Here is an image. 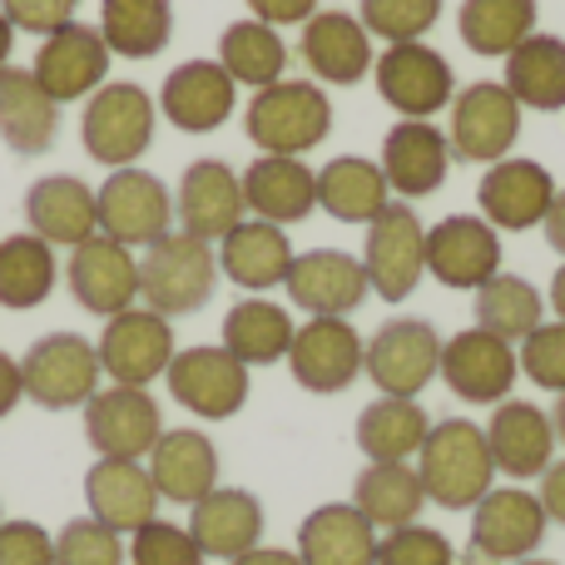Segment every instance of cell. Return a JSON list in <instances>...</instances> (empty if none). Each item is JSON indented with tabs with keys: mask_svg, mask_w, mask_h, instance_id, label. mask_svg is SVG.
<instances>
[{
	"mask_svg": "<svg viewBox=\"0 0 565 565\" xmlns=\"http://www.w3.org/2000/svg\"><path fill=\"white\" fill-rule=\"evenodd\" d=\"M417 477L427 501H437L441 511H471L491 491V481H497L487 431L467 417L431 422L427 441L417 451Z\"/></svg>",
	"mask_w": 565,
	"mask_h": 565,
	"instance_id": "1",
	"label": "cell"
},
{
	"mask_svg": "<svg viewBox=\"0 0 565 565\" xmlns=\"http://www.w3.org/2000/svg\"><path fill=\"white\" fill-rule=\"evenodd\" d=\"M154 119L159 99L135 79H105L95 95L85 99L79 115V145L95 164L105 169H129L149 154L154 145Z\"/></svg>",
	"mask_w": 565,
	"mask_h": 565,
	"instance_id": "2",
	"label": "cell"
},
{
	"mask_svg": "<svg viewBox=\"0 0 565 565\" xmlns=\"http://www.w3.org/2000/svg\"><path fill=\"white\" fill-rule=\"evenodd\" d=\"M244 135L264 154H308L332 135V105L318 79H278L254 89L244 109Z\"/></svg>",
	"mask_w": 565,
	"mask_h": 565,
	"instance_id": "3",
	"label": "cell"
},
{
	"mask_svg": "<svg viewBox=\"0 0 565 565\" xmlns=\"http://www.w3.org/2000/svg\"><path fill=\"white\" fill-rule=\"evenodd\" d=\"M218 254L214 244L194 234H164L139 254V298L145 308L164 312V318H184L199 312L218 288Z\"/></svg>",
	"mask_w": 565,
	"mask_h": 565,
	"instance_id": "4",
	"label": "cell"
},
{
	"mask_svg": "<svg viewBox=\"0 0 565 565\" xmlns=\"http://www.w3.org/2000/svg\"><path fill=\"white\" fill-rule=\"evenodd\" d=\"M99 352L95 342H85L79 332H45L30 342V352L20 358V382L25 397L45 412H75L99 392Z\"/></svg>",
	"mask_w": 565,
	"mask_h": 565,
	"instance_id": "5",
	"label": "cell"
},
{
	"mask_svg": "<svg viewBox=\"0 0 565 565\" xmlns=\"http://www.w3.org/2000/svg\"><path fill=\"white\" fill-rule=\"evenodd\" d=\"M95 218L99 234L115 238L125 248H149L164 234H174V189L149 169H109V179L95 189Z\"/></svg>",
	"mask_w": 565,
	"mask_h": 565,
	"instance_id": "6",
	"label": "cell"
},
{
	"mask_svg": "<svg viewBox=\"0 0 565 565\" xmlns=\"http://www.w3.org/2000/svg\"><path fill=\"white\" fill-rule=\"evenodd\" d=\"M362 268H367V288L382 302H407L427 274V224L417 209L392 199L377 218L367 224V244H362Z\"/></svg>",
	"mask_w": 565,
	"mask_h": 565,
	"instance_id": "7",
	"label": "cell"
},
{
	"mask_svg": "<svg viewBox=\"0 0 565 565\" xmlns=\"http://www.w3.org/2000/svg\"><path fill=\"white\" fill-rule=\"evenodd\" d=\"M362 372L382 397H422L431 377H441V332L427 318H387L367 338Z\"/></svg>",
	"mask_w": 565,
	"mask_h": 565,
	"instance_id": "8",
	"label": "cell"
},
{
	"mask_svg": "<svg viewBox=\"0 0 565 565\" xmlns=\"http://www.w3.org/2000/svg\"><path fill=\"white\" fill-rule=\"evenodd\" d=\"M372 79H377V95L402 119H431L441 109H451V99H457V75H451L447 55L431 50L427 40L387 45L372 60Z\"/></svg>",
	"mask_w": 565,
	"mask_h": 565,
	"instance_id": "9",
	"label": "cell"
},
{
	"mask_svg": "<svg viewBox=\"0 0 565 565\" xmlns=\"http://www.w3.org/2000/svg\"><path fill=\"white\" fill-rule=\"evenodd\" d=\"M95 352L109 382H119V387H149L154 377H164L179 352L174 322L154 308H125L115 318H105Z\"/></svg>",
	"mask_w": 565,
	"mask_h": 565,
	"instance_id": "10",
	"label": "cell"
},
{
	"mask_svg": "<svg viewBox=\"0 0 565 565\" xmlns=\"http://www.w3.org/2000/svg\"><path fill=\"white\" fill-rule=\"evenodd\" d=\"M451 154L467 164H497L516 149L521 139V105L501 79H477V85L457 89L451 99Z\"/></svg>",
	"mask_w": 565,
	"mask_h": 565,
	"instance_id": "11",
	"label": "cell"
},
{
	"mask_svg": "<svg viewBox=\"0 0 565 565\" xmlns=\"http://www.w3.org/2000/svg\"><path fill=\"white\" fill-rule=\"evenodd\" d=\"M516 342L497 338L487 328H461L441 342V382L471 407H501L516 387Z\"/></svg>",
	"mask_w": 565,
	"mask_h": 565,
	"instance_id": "12",
	"label": "cell"
},
{
	"mask_svg": "<svg viewBox=\"0 0 565 565\" xmlns=\"http://www.w3.org/2000/svg\"><path fill=\"white\" fill-rule=\"evenodd\" d=\"M164 382H169V397H174L184 412L204 417V422L238 417L244 402H248V367L224 348V342H218V348L174 352Z\"/></svg>",
	"mask_w": 565,
	"mask_h": 565,
	"instance_id": "13",
	"label": "cell"
},
{
	"mask_svg": "<svg viewBox=\"0 0 565 565\" xmlns=\"http://www.w3.org/2000/svg\"><path fill=\"white\" fill-rule=\"evenodd\" d=\"M546 507L526 487H491L471 507V556L477 561H526L546 541Z\"/></svg>",
	"mask_w": 565,
	"mask_h": 565,
	"instance_id": "14",
	"label": "cell"
},
{
	"mask_svg": "<svg viewBox=\"0 0 565 565\" xmlns=\"http://www.w3.org/2000/svg\"><path fill=\"white\" fill-rule=\"evenodd\" d=\"M362 352H367V342L348 318H308L292 332L288 372L302 392L338 397L362 377Z\"/></svg>",
	"mask_w": 565,
	"mask_h": 565,
	"instance_id": "15",
	"label": "cell"
},
{
	"mask_svg": "<svg viewBox=\"0 0 565 565\" xmlns=\"http://www.w3.org/2000/svg\"><path fill=\"white\" fill-rule=\"evenodd\" d=\"M109 60L115 55H109L99 25L70 20V25H60L55 35L40 40L30 75L40 79V89H45L55 105H75V99H89L99 85H105Z\"/></svg>",
	"mask_w": 565,
	"mask_h": 565,
	"instance_id": "16",
	"label": "cell"
},
{
	"mask_svg": "<svg viewBox=\"0 0 565 565\" xmlns=\"http://www.w3.org/2000/svg\"><path fill=\"white\" fill-rule=\"evenodd\" d=\"M556 179H551L546 164L536 159H521V154H507L497 164H487L481 174V189H477V204H481V218L491 228H507V234H521V228H541L556 204Z\"/></svg>",
	"mask_w": 565,
	"mask_h": 565,
	"instance_id": "17",
	"label": "cell"
},
{
	"mask_svg": "<svg viewBox=\"0 0 565 565\" xmlns=\"http://www.w3.org/2000/svg\"><path fill=\"white\" fill-rule=\"evenodd\" d=\"M85 437L99 457H125L145 461L154 441L164 437V417L149 387H105L85 402Z\"/></svg>",
	"mask_w": 565,
	"mask_h": 565,
	"instance_id": "18",
	"label": "cell"
},
{
	"mask_svg": "<svg viewBox=\"0 0 565 565\" xmlns=\"http://www.w3.org/2000/svg\"><path fill=\"white\" fill-rule=\"evenodd\" d=\"M427 274L441 288L477 292L501 274V234L481 214H447L437 228H427Z\"/></svg>",
	"mask_w": 565,
	"mask_h": 565,
	"instance_id": "19",
	"label": "cell"
},
{
	"mask_svg": "<svg viewBox=\"0 0 565 565\" xmlns=\"http://www.w3.org/2000/svg\"><path fill=\"white\" fill-rule=\"evenodd\" d=\"M65 282H70V292H75V302L85 312H95V318H115V312L135 308V298H139V258H135V248L95 234V238H85V244L70 248Z\"/></svg>",
	"mask_w": 565,
	"mask_h": 565,
	"instance_id": "20",
	"label": "cell"
},
{
	"mask_svg": "<svg viewBox=\"0 0 565 565\" xmlns=\"http://www.w3.org/2000/svg\"><path fill=\"white\" fill-rule=\"evenodd\" d=\"M244 174L224 159H194L174 189L179 234H194L204 244H214L234 224H244Z\"/></svg>",
	"mask_w": 565,
	"mask_h": 565,
	"instance_id": "21",
	"label": "cell"
},
{
	"mask_svg": "<svg viewBox=\"0 0 565 565\" xmlns=\"http://www.w3.org/2000/svg\"><path fill=\"white\" fill-rule=\"evenodd\" d=\"M282 288H288L292 308L312 312V318H348L372 292L362 258L342 254V248H308V254H298Z\"/></svg>",
	"mask_w": 565,
	"mask_h": 565,
	"instance_id": "22",
	"label": "cell"
},
{
	"mask_svg": "<svg viewBox=\"0 0 565 565\" xmlns=\"http://www.w3.org/2000/svg\"><path fill=\"white\" fill-rule=\"evenodd\" d=\"M238 105V85L218 60H184L169 70L164 89H159V109L174 129L184 135H214L228 125Z\"/></svg>",
	"mask_w": 565,
	"mask_h": 565,
	"instance_id": "23",
	"label": "cell"
},
{
	"mask_svg": "<svg viewBox=\"0 0 565 565\" xmlns=\"http://www.w3.org/2000/svg\"><path fill=\"white\" fill-rule=\"evenodd\" d=\"M451 139L441 135L431 119H397L382 139V174H387L392 194L402 199H427L451 179Z\"/></svg>",
	"mask_w": 565,
	"mask_h": 565,
	"instance_id": "24",
	"label": "cell"
},
{
	"mask_svg": "<svg viewBox=\"0 0 565 565\" xmlns=\"http://www.w3.org/2000/svg\"><path fill=\"white\" fill-rule=\"evenodd\" d=\"M85 501L89 516L105 521L119 536H135L139 526L159 516V487L149 477L145 461H125V457H99L95 467L85 471Z\"/></svg>",
	"mask_w": 565,
	"mask_h": 565,
	"instance_id": "25",
	"label": "cell"
},
{
	"mask_svg": "<svg viewBox=\"0 0 565 565\" xmlns=\"http://www.w3.org/2000/svg\"><path fill=\"white\" fill-rule=\"evenodd\" d=\"M298 55L308 75H318V85H358L377 60L367 25L352 10H318L312 20H302Z\"/></svg>",
	"mask_w": 565,
	"mask_h": 565,
	"instance_id": "26",
	"label": "cell"
},
{
	"mask_svg": "<svg viewBox=\"0 0 565 565\" xmlns=\"http://www.w3.org/2000/svg\"><path fill=\"white\" fill-rule=\"evenodd\" d=\"M487 447L491 461H497V477L531 481L556 461V422L536 402L507 397L487 422Z\"/></svg>",
	"mask_w": 565,
	"mask_h": 565,
	"instance_id": "27",
	"label": "cell"
},
{
	"mask_svg": "<svg viewBox=\"0 0 565 565\" xmlns=\"http://www.w3.org/2000/svg\"><path fill=\"white\" fill-rule=\"evenodd\" d=\"M189 536L214 561H238L244 551L264 546V501L244 487H214L189 507Z\"/></svg>",
	"mask_w": 565,
	"mask_h": 565,
	"instance_id": "28",
	"label": "cell"
},
{
	"mask_svg": "<svg viewBox=\"0 0 565 565\" xmlns=\"http://www.w3.org/2000/svg\"><path fill=\"white\" fill-rule=\"evenodd\" d=\"M244 204L264 224H302L318 209V169L298 154H258L244 169Z\"/></svg>",
	"mask_w": 565,
	"mask_h": 565,
	"instance_id": "29",
	"label": "cell"
},
{
	"mask_svg": "<svg viewBox=\"0 0 565 565\" xmlns=\"http://www.w3.org/2000/svg\"><path fill=\"white\" fill-rule=\"evenodd\" d=\"M159 497L174 507H194L218 487V447L194 427H169L145 457Z\"/></svg>",
	"mask_w": 565,
	"mask_h": 565,
	"instance_id": "30",
	"label": "cell"
},
{
	"mask_svg": "<svg viewBox=\"0 0 565 565\" xmlns=\"http://www.w3.org/2000/svg\"><path fill=\"white\" fill-rule=\"evenodd\" d=\"M377 526L352 501H328L298 526L302 565H377Z\"/></svg>",
	"mask_w": 565,
	"mask_h": 565,
	"instance_id": "31",
	"label": "cell"
},
{
	"mask_svg": "<svg viewBox=\"0 0 565 565\" xmlns=\"http://www.w3.org/2000/svg\"><path fill=\"white\" fill-rule=\"evenodd\" d=\"M25 224L30 234H40L45 244H85V238L99 234L95 218V189L75 174H45L30 184L25 194Z\"/></svg>",
	"mask_w": 565,
	"mask_h": 565,
	"instance_id": "32",
	"label": "cell"
},
{
	"mask_svg": "<svg viewBox=\"0 0 565 565\" xmlns=\"http://www.w3.org/2000/svg\"><path fill=\"white\" fill-rule=\"evenodd\" d=\"M292 258L298 254H292L288 234L278 224H264V218H244V224H234L218 238V274L248 292L278 288L288 278Z\"/></svg>",
	"mask_w": 565,
	"mask_h": 565,
	"instance_id": "33",
	"label": "cell"
},
{
	"mask_svg": "<svg viewBox=\"0 0 565 565\" xmlns=\"http://www.w3.org/2000/svg\"><path fill=\"white\" fill-rule=\"evenodd\" d=\"M60 135V105L40 89V79L20 65L0 70V139L15 154H45Z\"/></svg>",
	"mask_w": 565,
	"mask_h": 565,
	"instance_id": "34",
	"label": "cell"
},
{
	"mask_svg": "<svg viewBox=\"0 0 565 565\" xmlns=\"http://www.w3.org/2000/svg\"><path fill=\"white\" fill-rule=\"evenodd\" d=\"M392 199L397 194H392L382 164L362 154H338L318 169V209L338 224H372Z\"/></svg>",
	"mask_w": 565,
	"mask_h": 565,
	"instance_id": "35",
	"label": "cell"
},
{
	"mask_svg": "<svg viewBox=\"0 0 565 565\" xmlns=\"http://www.w3.org/2000/svg\"><path fill=\"white\" fill-rule=\"evenodd\" d=\"M352 507L377 531H402L422 516L427 491H422L417 467H407V461H367L352 481Z\"/></svg>",
	"mask_w": 565,
	"mask_h": 565,
	"instance_id": "36",
	"label": "cell"
},
{
	"mask_svg": "<svg viewBox=\"0 0 565 565\" xmlns=\"http://www.w3.org/2000/svg\"><path fill=\"white\" fill-rule=\"evenodd\" d=\"M431 417L417 397H377L358 412V451L367 461H407L422 451Z\"/></svg>",
	"mask_w": 565,
	"mask_h": 565,
	"instance_id": "37",
	"label": "cell"
},
{
	"mask_svg": "<svg viewBox=\"0 0 565 565\" xmlns=\"http://www.w3.org/2000/svg\"><path fill=\"white\" fill-rule=\"evenodd\" d=\"M292 332H298L292 312H282L268 298H238L224 312V348L244 367H274V362H282L292 348Z\"/></svg>",
	"mask_w": 565,
	"mask_h": 565,
	"instance_id": "38",
	"label": "cell"
},
{
	"mask_svg": "<svg viewBox=\"0 0 565 565\" xmlns=\"http://www.w3.org/2000/svg\"><path fill=\"white\" fill-rule=\"evenodd\" d=\"M536 0H461L457 35L471 55L507 60L526 35H536Z\"/></svg>",
	"mask_w": 565,
	"mask_h": 565,
	"instance_id": "39",
	"label": "cell"
},
{
	"mask_svg": "<svg viewBox=\"0 0 565 565\" xmlns=\"http://www.w3.org/2000/svg\"><path fill=\"white\" fill-rule=\"evenodd\" d=\"M99 35L109 55L154 60L174 40V6L169 0H99Z\"/></svg>",
	"mask_w": 565,
	"mask_h": 565,
	"instance_id": "40",
	"label": "cell"
},
{
	"mask_svg": "<svg viewBox=\"0 0 565 565\" xmlns=\"http://www.w3.org/2000/svg\"><path fill=\"white\" fill-rule=\"evenodd\" d=\"M60 264L55 244H45L40 234H10L0 238V308L30 312L55 292Z\"/></svg>",
	"mask_w": 565,
	"mask_h": 565,
	"instance_id": "41",
	"label": "cell"
},
{
	"mask_svg": "<svg viewBox=\"0 0 565 565\" xmlns=\"http://www.w3.org/2000/svg\"><path fill=\"white\" fill-rule=\"evenodd\" d=\"M501 85L516 95L521 109H565V40L526 35L507 55V79Z\"/></svg>",
	"mask_w": 565,
	"mask_h": 565,
	"instance_id": "42",
	"label": "cell"
},
{
	"mask_svg": "<svg viewBox=\"0 0 565 565\" xmlns=\"http://www.w3.org/2000/svg\"><path fill=\"white\" fill-rule=\"evenodd\" d=\"M218 65L234 75V85L248 89H268L288 75V45L274 25L264 20H234V25L218 35Z\"/></svg>",
	"mask_w": 565,
	"mask_h": 565,
	"instance_id": "43",
	"label": "cell"
},
{
	"mask_svg": "<svg viewBox=\"0 0 565 565\" xmlns=\"http://www.w3.org/2000/svg\"><path fill=\"white\" fill-rule=\"evenodd\" d=\"M471 312H477V328L497 332L507 342H521L526 332H536L546 322V298H541L536 282H526L516 274H497L477 288Z\"/></svg>",
	"mask_w": 565,
	"mask_h": 565,
	"instance_id": "44",
	"label": "cell"
},
{
	"mask_svg": "<svg viewBox=\"0 0 565 565\" xmlns=\"http://www.w3.org/2000/svg\"><path fill=\"white\" fill-rule=\"evenodd\" d=\"M358 20L367 25L372 40L407 45L441 20V0H358Z\"/></svg>",
	"mask_w": 565,
	"mask_h": 565,
	"instance_id": "45",
	"label": "cell"
},
{
	"mask_svg": "<svg viewBox=\"0 0 565 565\" xmlns=\"http://www.w3.org/2000/svg\"><path fill=\"white\" fill-rule=\"evenodd\" d=\"M55 565H125V536L95 516H75L55 536Z\"/></svg>",
	"mask_w": 565,
	"mask_h": 565,
	"instance_id": "46",
	"label": "cell"
},
{
	"mask_svg": "<svg viewBox=\"0 0 565 565\" xmlns=\"http://www.w3.org/2000/svg\"><path fill=\"white\" fill-rule=\"evenodd\" d=\"M129 561L135 565H204L209 556L199 551V541L189 536V526H174V521H149L129 536Z\"/></svg>",
	"mask_w": 565,
	"mask_h": 565,
	"instance_id": "47",
	"label": "cell"
},
{
	"mask_svg": "<svg viewBox=\"0 0 565 565\" xmlns=\"http://www.w3.org/2000/svg\"><path fill=\"white\" fill-rule=\"evenodd\" d=\"M516 362H521V372H526L536 387H546V392H565V322H541L536 332H526L521 338V352H516Z\"/></svg>",
	"mask_w": 565,
	"mask_h": 565,
	"instance_id": "48",
	"label": "cell"
},
{
	"mask_svg": "<svg viewBox=\"0 0 565 565\" xmlns=\"http://www.w3.org/2000/svg\"><path fill=\"white\" fill-rule=\"evenodd\" d=\"M377 565H457V551H451V541L441 531L412 521L402 531H382Z\"/></svg>",
	"mask_w": 565,
	"mask_h": 565,
	"instance_id": "49",
	"label": "cell"
},
{
	"mask_svg": "<svg viewBox=\"0 0 565 565\" xmlns=\"http://www.w3.org/2000/svg\"><path fill=\"white\" fill-rule=\"evenodd\" d=\"M0 565H55V536L35 521H0Z\"/></svg>",
	"mask_w": 565,
	"mask_h": 565,
	"instance_id": "50",
	"label": "cell"
},
{
	"mask_svg": "<svg viewBox=\"0 0 565 565\" xmlns=\"http://www.w3.org/2000/svg\"><path fill=\"white\" fill-rule=\"evenodd\" d=\"M75 6L79 0H0L6 20L15 30H25V35H55L60 25L75 20Z\"/></svg>",
	"mask_w": 565,
	"mask_h": 565,
	"instance_id": "51",
	"label": "cell"
},
{
	"mask_svg": "<svg viewBox=\"0 0 565 565\" xmlns=\"http://www.w3.org/2000/svg\"><path fill=\"white\" fill-rule=\"evenodd\" d=\"M248 10H254V20H264V25H302V20L318 15V0H244Z\"/></svg>",
	"mask_w": 565,
	"mask_h": 565,
	"instance_id": "52",
	"label": "cell"
},
{
	"mask_svg": "<svg viewBox=\"0 0 565 565\" xmlns=\"http://www.w3.org/2000/svg\"><path fill=\"white\" fill-rule=\"evenodd\" d=\"M541 507H546V516L556 521V526H565V457L551 461L546 471H541Z\"/></svg>",
	"mask_w": 565,
	"mask_h": 565,
	"instance_id": "53",
	"label": "cell"
},
{
	"mask_svg": "<svg viewBox=\"0 0 565 565\" xmlns=\"http://www.w3.org/2000/svg\"><path fill=\"white\" fill-rule=\"evenodd\" d=\"M20 402H25V382H20V362L0 352V422H6L10 412L20 407Z\"/></svg>",
	"mask_w": 565,
	"mask_h": 565,
	"instance_id": "54",
	"label": "cell"
},
{
	"mask_svg": "<svg viewBox=\"0 0 565 565\" xmlns=\"http://www.w3.org/2000/svg\"><path fill=\"white\" fill-rule=\"evenodd\" d=\"M228 565H302V561H298V551H282V546H254V551H244V556L228 561Z\"/></svg>",
	"mask_w": 565,
	"mask_h": 565,
	"instance_id": "55",
	"label": "cell"
},
{
	"mask_svg": "<svg viewBox=\"0 0 565 565\" xmlns=\"http://www.w3.org/2000/svg\"><path fill=\"white\" fill-rule=\"evenodd\" d=\"M541 234H546V244L565 258V189L556 194V204H551V214H546V224H541Z\"/></svg>",
	"mask_w": 565,
	"mask_h": 565,
	"instance_id": "56",
	"label": "cell"
},
{
	"mask_svg": "<svg viewBox=\"0 0 565 565\" xmlns=\"http://www.w3.org/2000/svg\"><path fill=\"white\" fill-rule=\"evenodd\" d=\"M551 308H556V318L565 322V258H561L556 278H551Z\"/></svg>",
	"mask_w": 565,
	"mask_h": 565,
	"instance_id": "57",
	"label": "cell"
},
{
	"mask_svg": "<svg viewBox=\"0 0 565 565\" xmlns=\"http://www.w3.org/2000/svg\"><path fill=\"white\" fill-rule=\"evenodd\" d=\"M10 50H15V25H10L6 10H0V70L10 65Z\"/></svg>",
	"mask_w": 565,
	"mask_h": 565,
	"instance_id": "58",
	"label": "cell"
},
{
	"mask_svg": "<svg viewBox=\"0 0 565 565\" xmlns=\"http://www.w3.org/2000/svg\"><path fill=\"white\" fill-rule=\"evenodd\" d=\"M551 422H556V441H565V392L556 397V412H551Z\"/></svg>",
	"mask_w": 565,
	"mask_h": 565,
	"instance_id": "59",
	"label": "cell"
},
{
	"mask_svg": "<svg viewBox=\"0 0 565 565\" xmlns=\"http://www.w3.org/2000/svg\"><path fill=\"white\" fill-rule=\"evenodd\" d=\"M516 565H561V561H541V556H526V561H516Z\"/></svg>",
	"mask_w": 565,
	"mask_h": 565,
	"instance_id": "60",
	"label": "cell"
},
{
	"mask_svg": "<svg viewBox=\"0 0 565 565\" xmlns=\"http://www.w3.org/2000/svg\"><path fill=\"white\" fill-rule=\"evenodd\" d=\"M467 565H481V561H477V556H471V561H467Z\"/></svg>",
	"mask_w": 565,
	"mask_h": 565,
	"instance_id": "61",
	"label": "cell"
}]
</instances>
